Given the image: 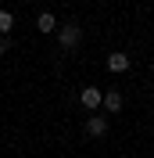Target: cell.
<instances>
[{
	"label": "cell",
	"mask_w": 154,
	"mask_h": 158,
	"mask_svg": "<svg viewBox=\"0 0 154 158\" xmlns=\"http://www.w3.org/2000/svg\"><path fill=\"white\" fill-rule=\"evenodd\" d=\"M11 29H14V15H11V11H0V36L11 32Z\"/></svg>",
	"instance_id": "7"
},
{
	"label": "cell",
	"mask_w": 154,
	"mask_h": 158,
	"mask_svg": "<svg viewBox=\"0 0 154 158\" xmlns=\"http://www.w3.org/2000/svg\"><path fill=\"white\" fill-rule=\"evenodd\" d=\"M79 40H83V29H79V22H68V25H61L58 43H61L65 50H75V47H79Z\"/></svg>",
	"instance_id": "1"
},
{
	"label": "cell",
	"mask_w": 154,
	"mask_h": 158,
	"mask_svg": "<svg viewBox=\"0 0 154 158\" xmlns=\"http://www.w3.org/2000/svg\"><path fill=\"white\" fill-rule=\"evenodd\" d=\"M54 25H58V18H54L50 11H43V15L36 18V29H39V32H54Z\"/></svg>",
	"instance_id": "5"
},
{
	"label": "cell",
	"mask_w": 154,
	"mask_h": 158,
	"mask_svg": "<svg viewBox=\"0 0 154 158\" xmlns=\"http://www.w3.org/2000/svg\"><path fill=\"white\" fill-rule=\"evenodd\" d=\"M100 104H104L107 111H118V108H122V94H118V90H111V94H104V97H100Z\"/></svg>",
	"instance_id": "6"
},
{
	"label": "cell",
	"mask_w": 154,
	"mask_h": 158,
	"mask_svg": "<svg viewBox=\"0 0 154 158\" xmlns=\"http://www.w3.org/2000/svg\"><path fill=\"white\" fill-rule=\"evenodd\" d=\"M7 47H11V43H7L4 36H0V54H7Z\"/></svg>",
	"instance_id": "8"
},
{
	"label": "cell",
	"mask_w": 154,
	"mask_h": 158,
	"mask_svg": "<svg viewBox=\"0 0 154 158\" xmlns=\"http://www.w3.org/2000/svg\"><path fill=\"white\" fill-rule=\"evenodd\" d=\"M107 69L111 72H129V54H122V50L107 54Z\"/></svg>",
	"instance_id": "2"
},
{
	"label": "cell",
	"mask_w": 154,
	"mask_h": 158,
	"mask_svg": "<svg viewBox=\"0 0 154 158\" xmlns=\"http://www.w3.org/2000/svg\"><path fill=\"white\" fill-rule=\"evenodd\" d=\"M86 133H90V137H104V133H107V118L104 115H93L86 122Z\"/></svg>",
	"instance_id": "3"
},
{
	"label": "cell",
	"mask_w": 154,
	"mask_h": 158,
	"mask_svg": "<svg viewBox=\"0 0 154 158\" xmlns=\"http://www.w3.org/2000/svg\"><path fill=\"white\" fill-rule=\"evenodd\" d=\"M100 97H104V94H100L97 86H86L79 101H83V108H97V104H100Z\"/></svg>",
	"instance_id": "4"
}]
</instances>
